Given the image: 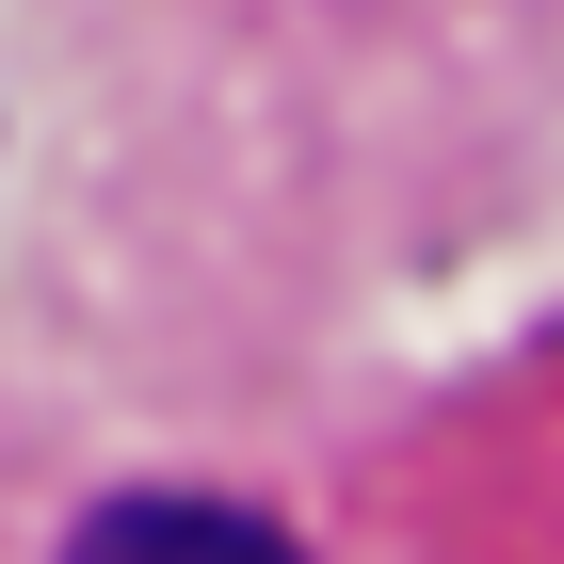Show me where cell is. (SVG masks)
Returning <instances> with one entry per match:
<instances>
[{
  "label": "cell",
  "mask_w": 564,
  "mask_h": 564,
  "mask_svg": "<svg viewBox=\"0 0 564 564\" xmlns=\"http://www.w3.org/2000/svg\"><path fill=\"white\" fill-rule=\"evenodd\" d=\"M65 564H291V532L242 500H97L65 532Z\"/></svg>",
  "instance_id": "6da1fadb"
}]
</instances>
